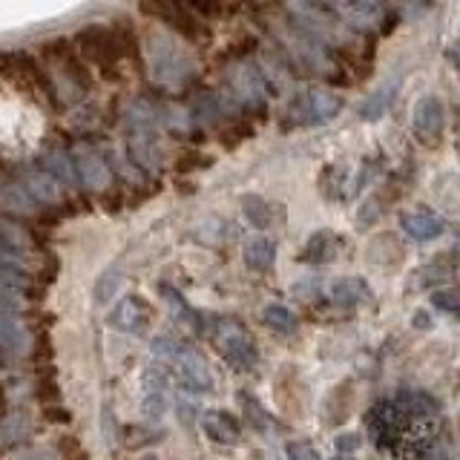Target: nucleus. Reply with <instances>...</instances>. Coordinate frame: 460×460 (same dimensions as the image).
<instances>
[{
	"label": "nucleus",
	"instance_id": "nucleus-1",
	"mask_svg": "<svg viewBox=\"0 0 460 460\" xmlns=\"http://www.w3.org/2000/svg\"><path fill=\"white\" fill-rule=\"evenodd\" d=\"M158 119L162 110L153 98H136L127 107V153L129 162L144 172L162 170V144H158Z\"/></svg>",
	"mask_w": 460,
	"mask_h": 460
},
{
	"label": "nucleus",
	"instance_id": "nucleus-2",
	"mask_svg": "<svg viewBox=\"0 0 460 460\" xmlns=\"http://www.w3.org/2000/svg\"><path fill=\"white\" fill-rule=\"evenodd\" d=\"M147 58L158 86H164V90H181L184 84H190L196 69L193 58L187 55V49L172 35L162 32V29H153L147 35Z\"/></svg>",
	"mask_w": 460,
	"mask_h": 460
},
{
	"label": "nucleus",
	"instance_id": "nucleus-3",
	"mask_svg": "<svg viewBox=\"0 0 460 460\" xmlns=\"http://www.w3.org/2000/svg\"><path fill=\"white\" fill-rule=\"evenodd\" d=\"M153 354L162 359V363H170L179 371V380L187 392H193V394L213 392V371L208 366V359L196 349H190L187 342L176 340L172 334H158L153 340Z\"/></svg>",
	"mask_w": 460,
	"mask_h": 460
},
{
	"label": "nucleus",
	"instance_id": "nucleus-4",
	"mask_svg": "<svg viewBox=\"0 0 460 460\" xmlns=\"http://www.w3.org/2000/svg\"><path fill=\"white\" fill-rule=\"evenodd\" d=\"M75 47L78 52L90 61L101 78L115 81L119 78V61H121V47L115 40V32L107 26H86L75 35Z\"/></svg>",
	"mask_w": 460,
	"mask_h": 460
},
{
	"label": "nucleus",
	"instance_id": "nucleus-5",
	"mask_svg": "<svg viewBox=\"0 0 460 460\" xmlns=\"http://www.w3.org/2000/svg\"><path fill=\"white\" fill-rule=\"evenodd\" d=\"M213 342L219 354L225 357V363H230V368L236 371H251L259 363V349H256V340L251 337V331L234 323V320H219L213 323L210 328Z\"/></svg>",
	"mask_w": 460,
	"mask_h": 460
},
{
	"label": "nucleus",
	"instance_id": "nucleus-6",
	"mask_svg": "<svg viewBox=\"0 0 460 460\" xmlns=\"http://www.w3.org/2000/svg\"><path fill=\"white\" fill-rule=\"evenodd\" d=\"M0 72H4L9 81L18 84L21 90L40 93V95L49 98V104H58L52 78L29 52H0Z\"/></svg>",
	"mask_w": 460,
	"mask_h": 460
},
{
	"label": "nucleus",
	"instance_id": "nucleus-7",
	"mask_svg": "<svg viewBox=\"0 0 460 460\" xmlns=\"http://www.w3.org/2000/svg\"><path fill=\"white\" fill-rule=\"evenodd\" d=\"M366 423L371 429V435L374 440H377V446H385V449H397V443L409 435V417L400 411V406L394 400H383L377 402L368 417H366Z\"/></svg>",
	"mask_w": 460,
	"mask_h": 460
},
{
	"label": "nucleus",
	"instance_id": "nucleus-8",
	"mask_svg": "<svg viewBox=\"0 0 460 460\" xmlns=\"http://www.w3.org/2000/svg\"><path fill=\"white\" fill-rule=\"evenodd\" d=\"M227 84H230V101H234V107L236 104H242V107H262L265 104L268 78L256 64H251V61L236 64L234 72H230Z\"/></svg>",
	"mask_w": 460,
	"mask_h": 460
},
{
	"label": "nucleus",
	"instance_id": "nucleus-9",
	"mask_svg": "<svg viewBox=\"0 0 460 460\" xmlns=\"http://www.w3.org/2000/svg\"><path fill=\"white\" fill-rule=\"evenodd\" d=\"M443 124H446V110L438 95H423L417 101L411 110V129H414V138L420 141L423 147H438L443 136Z\"/></svg>",
	"mask_w": 460,
	"mask_h": 460
},
{
	"label": "nucleus",
	"instance_id": "nucleus-10",
	"mask_svg": "<svg viewBox=\"0 0 460 460\" xmlns=\"http://www.w3.org/2000/svg\"><path fill=\"white\" fill-rule=\"evenodd\" d=\"M69 155H72V164H75L78 184L93 187V190H107V187L112 184V167L98 150L81 144V147H75Z\"/></svg>",
	"mask_w": 460,
	"mask_h": 460
},
{
	"label": "nucleus",
	"instance_id": "nucleus-11",
	"mask_svg": "<svg viewBox=\"0 0 460 460\" xmlns=\"http://www.w3.org/2000/svg\"><path fill=\"white\" fill-rule=\"evenodd\" d=\"M43 58H47L49 64L61 66V75L69 84V90H78V95L90 90V72L84 69V64L78 61V55L72 52V43L69 40L43 43Z\"/></svg>",
	"mask_w": 460,
	"mask_h": 460
},
{
	"label": "nucleus",
	"instance_id": "nucleus-12",
	"mask_svg": "<svg viewBox=\"0 0 460 460\" xmlns=\"http://www.w3.org/2000/svg\"><path fill=\"white\" fill-rule=\"evenodd\" d=\"M26 349H29V340L18 316V308H14L12 302H0V359H4V363H14V359L23 357Z\"/></svg>",
	"mask_w": 460,
	"mask_h": 460
},
{
	"label": "nucleus",
	"instance_id": "nucleus-13",
	"mask_svg": "<svg viewBox=\"0 0 460 460\" xmlns=\"http://www.w3.org/2000/svg\"><path fill=\"white\" fill-rule=\"evenodd\" d=\"M141 14H150L158 23H167L170 29H176L179 35H184L187 40H199L205 26L196 18V14L187 6H176V4H141L138 6Z\"/></svg>",
	"mask_w": 460,
	"mask_h": 460
},
{
	"label": "nucleus",
	"instance_id": "nucleus-14",
	"mask_svg": "<svg viewBox=\"0 0 460 460\" xmlns=\"http://www.w3.org/2000/svg\"><path fill=\"white\" fill-rule=\"evenodd\" d=\"M144 394H141V409L147 423H158L167 411V371L162 366H150L144 371Z\"/></svg>",
	"mask_w": 460,
	"mask_h": 460
},
{
	"label": "nucleus",
	"instance_id": "nucleus-15",
	"mask_svg": "<svg viewBox=\"0 0 460 460\" xmlns=\"http://www.w3.org/2000/svg\"><path fill=\"white\" fill-rule=\"evenodd\" d=\"M400 227L406 230V236L414 242H431L446 234V219L438 216L435 210L429 208H411L400 213Z\"/></svg>",
	"mask_w": 460,
	"mask_h": 460
},
{
	"label": "nucleus",
	"instance_id": "nucleus-16",
	"mask_svg": "<svg viewBox=\"0 0 460 460\" xmlns=\"http://www.w3.org/2000/svg\"><path fill=\"white\" fill-rule=\"evenodd\" d=\"M110 325L124 334H144L150 328V308L141 296H124L110 311Z\"/></svg>",
	"mask_w": 460,
	"mask_h": 460
},
{
	"label": "nucleus",
	"instance_id": "nucleus-17",
	"mask_svg": "<svg viewBox=\"0 0 460 460\" xmlns=\"http://www.w3.org/2000/svg\"><path fill=\"white\" fill-rule=\"evenodd\" d=\"M201 429H205V435L219 446H239L242 443V423L225 409H208L205 414H201Z\"/></svg>",
	"mask_w": 460,
	"mask_h": 460
},
{
	"label": "nucleus",
	"instance_id": "nucleus-18",
	"mask_svg": "<svg viewBox=\"0 0 460 460\" xmlns=\"http://www.w3.org/2000/svg\"><path fill=\"white\" fill-rule=\"evenodd\" d=\"M371 285L363 277H342L331 285V302L337 308H359L371 302Z\"/></svg>",
	"mask_w": 460,
	"mask_h": 460
},
{
	"label": "nucleus",
	"instance_id": "nucleus-19",
	"mask_svg": "<svg viewBox=\"0 0 460 460\" xmlns=\"http://www.w3.org/2000/svg\"><path fill=\"white\" fill-rule=\"evenodd\" d=\"M302 110L308 115V124H325L331 119H337L340 110H342V98L331 90H311L302 101Z\"/></svg>",
	"mask_w": 460,
	"mask_h": 460
},
{
	"label": "nucleus",
	"instance_id": "nucleus-20",
	"mask_svg": "<svg viewBox=\"0 0 460 460\" xmlns=\"http://www.w3.org/2000/svg\"><path fill=\"white\" fill-rule=\"evenodd\" d=\"M397 90H400V78H394V81L388 78V81H383L374 93H368L366 101H363V104H359V110H357L359 121H380L383 115L388 112V107L394 104Z\"/></svg>",
	"mask_w": 460,
	"mask_h": 460
},
{
	"label": "nucleus",
	"instance_id": "nucleus-21",
	"mask_svg": "<svg viewBox=\"0 0 460 460\" xmlns=\"http://www.w3.org/2000/svg\"><path fill=\"white\" fill-rule=\"evenodd\" d=\"M394 402L400 406V411L409 417V420H426V417L440 414V402L429 392H417V388H402Z\"/></svg>",
	"mask_w": 460,
	"mask_h": 460
},
{
	"label": "nucleus",
	"instance_id": "nucleus-22",
	"mask_svg": "<svg viewBox=\"0 0 460 460\" xmlns=\"http://www.w3.org/2000/svg\"><path fill=\"white\" fill-rule=\"evenodd\" d=\"M26 253H29V248H26L23 230L9 225V222H0V262L23 268Z\"/></svg>",
	"mask_w": 460,
	"mask_h": 460
},
{
	"label": "nucleus",
	"instance_id": "nucleus-23",
	"mask_svg": "<svg viewBox=\"0 0 460 460\" xmlns=\"http://www.w3.org/2000/svg\"><path fill=\"white\" fill-rule=\"evenodd\" d=\"M18 181L23 184V190L29 193V199H32L35 205H52V201L58 199V181L52 176H47L40 167L26 170Z\"/></svg>",
	"mask_w": 460,
	"mask_h": 460
},
{
	"label": "nucleus",
	"instance_id": "nucleus-24",
	"mask_svg": "<svg viewBox=\"0 0 460 460\" xmlns=\"http://www.w3.org/2000/svg\"><path fill=\"white\" fill-rule=\"evenodd\" d=\"M29 435H32V417L26 411H9L6 417H0V449H12Z\"/></svg>",
	"mask_w": 460,
	"mask_h": 460
},
{
	"label": "nucleus",
	"instance_id": "nucleus-25",
	"mask_svg": "<svg viewBox=\"0 0 460 460\" xmlns=\"http://www.w3.org/2000/svg\"><path fill=\"white\" fill-rule=\"evenodd\" d=\"M334 251H337L334 234H331V230H316V234L305 242V248H302L299 262L320 265V262H328V259H334Z\"/></svg>",
	"mask_w": 460,
	"mask_h": 460
},
{
	"label": "nucleus",
	"instance_id": "nucleus-26",
	"mask_svg": "<svg viewBox=\"0 0 460 460\" xmlns=\"http://www.w3.org/2000/svg\"><path fill=\"white\" fill-rule=\"evenodd\" d=\"M273 262H277V244H273L270 239L256 236L244 244V265H248L251 270L265 273L273 268Z\"/></svg>",
	"mask_w": 460,
	"mask_h": 460
},
{
	"label": "nucleus",
	"instance_id": "nucleus-27",
	"mask_svg": "<svg viewBox=\"0 0 460 460\" xmlns=\"http://www.w3.org/2000/svg\"><path fill=\"white\" fill-rule=\"evenodd\" d=\"M40 170L52 176L55 181H64V184H78L75 179V164H72V155L66 150H49L43 155V164Z\"/></svg>",
	"mask_w": 460,
	"mask_h": 460
},
{
	"label": "nucleus",
	"instance_id": "nucleus-28",
	"mask_svg": "<svg viewBox=\"0 0 460 460\" xmlns=\"http://www.w3.org/2000/svg\"><path fill=\"white\" fill-rule=\"evenodd\" d=\"M337 12L357 29H374L380 23L385 9L380 4H349V6H340Z\"/></svg>",
	"mask_w": 460,
	"mask_h": 460
},
{
	"label": "nucleus",
	"instance_id": "nucleus-29",
	"mask_svg": "<svg viewBox=\"0 0 460 460\" xmlns=\"http://www.w3.org/2000/svg\"><path fill=\"white\" fill-rule=\"evenodd\" d=\"M239 402H242L244 414H248L251 426L259 431V435H273V431L279 429V423L262 409V402H259L256 397H251V392H239Z\"/></svg>",
	"mask_w": 460,
	"mask_h": 460
},
{
	"label": "nucleus",
	"instance_id": "nucleus-30",
	"mask_svg": "<svg viewBox=\"0 0 460 460\" xmlns=\"http://www.w3.org/2000/svg\"><path fill=\"white\" fill-rule=\"evenodd\" d=\"M158 294H162L164 296V302H167V305H170V311H172V316H176V320L179 323H184V325H190V328H201L199 323H201V316L190 308V305H187V302L181 299V294L176 291V288H172V285H167V282H162V285H158Z\"/></svg>",
	"mask_w": 460,
	"mask_h": 460
},
{
	"label": "nucleus",
	"instance_id": "nucleus-31",
	"mask_svg": "<svg viewBox=\"0 0 460 460\" xmlns=\"http://www.w3.org/2000/svg\"><path fill=\"white\" fill-rule=\"evenodd\" d=\"M0 205L9 208V210H18V213L35 210V201L29 199V193L23 190V184L18 179H6L4 184H0Z\"/></svg>",
	"mask_w": 460,
	"mask_h": 460
},
{
	"label": "nucleus",
	"instance_id": "nucleus-32",
	"mask_svg": "<svg viewBox=\"0 0 460 460\" xmlns=\"http://www.w3.org/2000/svg\"><path fill=\"white\" fill-rule=\"evenodd\" d=\"M262 323L270 328V331H277V334H294V331L299 328V320H296V314L288 308V305H268L262 311Z\"/></svg>",
	"mask_w": 460,
	"mask_h": 460
},
{
	"label": "nucleus",
	"instance_id": "nucleus-33",
	"mask_svg": "<svg viewBox=\"0 0 460 460\" xmlns=\"http://www.w3.org/2000/svg\"><path fill=\"white\" fill-rule=\"evenodd\" d=\"M121 282H124L121 268L110 265L104 273H101V277L95 279V285H93V296H95L98 305H107V302H112V299H115V294H119Z\"/></svg>",
	"mask_w": 460,
	"mask_h": 460
},
{
	"label": "nucleus",
	"instance_id": "nucleus-34",
	"mask_svg": "<svg viewBox=\"0 0 460 460\" xmlns=\"http://www.w3.org/2000/svg\"><path fill=\"white\" fill-rule=\"evenodd\" d=\"M242 213H244V219H248L259 230H265L270 225V219H273L270 205H268L262 196H256V193L242 196Z\"/></svg>",
	"mask_w": 460,
	"mask_h": 460
},
{
	"label": "nucleus",
	"instance_id": "nucleus-35",
	"mask_svg": "<svg viewBox=\"0 0 460 460\" xmlns=\"http://www.w3.org/2000/svg\"><path fill=\"white\" fill-rule=\"evenodd\" d=\"M349 406H351V383H340L328 397V423H340L349 417Z\"/></svg>",
	"mask_w": 460,
	"mask_h": 460
},
{
	"label": "nucleus",
	"instance_id": "nucleus-36",
	"mask_svg": "<svg viewBox=\"0 0 460 460\" xmlns=\"http://www.w3.org/2000/svg\"><path fill=\"white\" fill-rule=\"evenodd\" d=\"M417 279H411L409 282V288H429V285H440V282H446L452 277V268H446V265H426V268H420L414 273Z\"/></svg>",
	"mask_w": 460,
	"mask_h": 460
},
{
	"label": "nucleus",
	"instance_id": "nucleus-37",
	"mask_svg": "<svg viewBox=\"0 0 460 460\" xmlns=\"http://www.w3.org/2000/svg\"><path fill=\"white\" fill-rule=\"evenodd\" d=\"M253 136V124L248 121H230V127L222 129V144L225 147H236V144H242L244 138Z\"/></svg>",
	"mask_w": 460,
	"mask_h": 460
},
{
	"label": "nucleus",
	"instance_id": "nucleus-38",
	"mask_svg": "<svg viewBox=\"0 0 460 460\" xmlns=\"http://www.w3.org/2000/svg\"><path fill=\"white\" fill-rule=\"evenodd\" d=\"M285 455H288V460H323L320 452L314 449V443H308V440H291L285 446Z\"/></svg>",
	"mask_w": 460,
	"mask_h": 460
},
{
	"label": "nucleus",
	"instance_id": "nucleus-39",
	"mask_svg": "<svg viewBox=\"0 0 460 460\" xmlns=\"http://www.w3.org/2000/svg\"><path fill=\"white\" fill-rule=\"evenodd\" d=\"M431 305H435L438 311H443V314L455 316L457 308H460V299H457L455 291H435V294H431Z\"/></svg>",
	"mask_w": 460,
	"mask_h": 460
},
{
	"label": "nucleus",
	"instance_id": "nucleus-40",
	"mask_svg": "<svg viewBox=\"0 0 460 460\" xmlns=\"http://www.w3.org/2000/svg\"><path fill=\"white\" fill-rule=\"evenodd\" d=\"M213 164L210 155H201V153H184L179 158V170H205Z\"/></svg>",
	"mask_w": 460,
	"mask_h": 460
},
{
	"label": "nucleus",
	"instance_id": "nucleus-41",
	"mask_svg": "<svg viewBox=\"0 0 460 460\" xmlns=\"http://www.w3.org/2000/svg\"><path fill=\"white\" fill-rule=\"evenodd\" d=\"M334 446H337V452H340L342 457H349L354 449H359V438L349 431V435H340V438L334 440Z\"/></svg>",
	"mask_w": 460,
	"mask_h": 460
},
{
	"label": "nucleus",
	"instance_id": "nucleus-42",
	"mask_svg": "<svg viewBox=\"0 0 460 460\" xmlns=\"http://www.w3.org/2000/svg\"><path fill=\"white\" fill-rule=\"evenodd\" d=\"M18 460H55L49 452H43V449H29V452H23Z\"/></svg>",
	"mask_w": 460,
	"mask_h": 460
},
{
	"label": "nucleus",
	"instance_id": "nucleus-43",
	"mask_svg": "<svg viewBox=\"0 0 460 460\" xmlns=\"http://www.w3.org/2000/svg\"><path fill=\"white\" fill-rule=\"evenodd\" d=\"M411 323L417 325V328H429L431 323H429V314L426 311H417L414 316H411Z\"/></svg>",
	"mask_w": 460,
	"mask_h": 460
},
{
	"label": "nucleus",
	"instance_id": "nucleus-44",
	"mask_svg": "<svg viewBox=\"0 0 460 460\" xmlns=\"http://www.w3.org/2000/svg\"><path fill=\"white\" fill-rule=\"evenodd\" d=\"M138 460H162V457H155V455H144V457H138Z\"/></svg>",
	"mask_w": 460,
	"mask_h": 460
},
{
	"label": "nucleus",
	"instance_id": "nucleus-45",
	"mask_svg": "<svg viewBox=\"0 0 460 460\" xmlns=\"http://www.w3.org/2000/svg\"><path fill=\"white\" fill-rule=\"evenodd\" d=\"M334 460H354V457H342V455H340V457H334Z\"/></svg>",
	"mask_w": 460,
	"mask_h": 460
}]
</instances>
